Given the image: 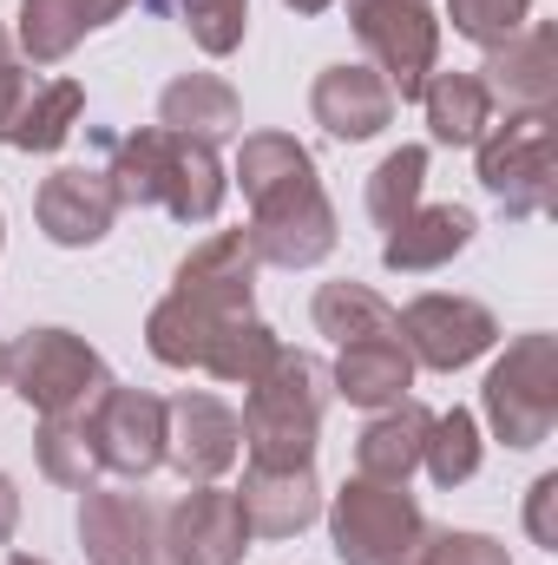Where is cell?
Masks as SVG:
<instances>
[{
  "instance_id": "6da1fadb",
  "label": "cell",
  "mask_w": 558,
  "mask_h": 565,
  "mask_svg": "<svg viewBox=\"0 0 558 565\" xmlns=\"http://www.w3.org/2000/svg\"><path fill=\"white\" fill-rule=\"evenodd\" d=\"M99 158H106L119 204L132 211H171L178 224H211L224 211L230 171L217 145L144 126V132H99Z\"/></svg>"
},
{
  "instance_id": "7a4b0ae2",
  "label": "cell",
  "mask_w": 558,
  "mask_h": 565,
  "mask_svg": "<svg viewBox=\"0 0 558 565\" xmlns=\"http://www.w3.org/2000/svg\"><path fill=\"white\" fill-rule=\"evenodd\" d=\"M335 402L329 369L309 349H277V362L264 369V382H250L244 395V454L264 467H309L315 460V434Z\"/></svg>"
},
{
  "instance_id": "3957f363",
  "label": "cell",
  "mask_w": 558,
  "mask_h": 565,
  "mask_svg": "<svg viewBox=\"0 0 558 565\" xmlns=\"http://www.w3.org/2000/svg\"><path fill=\"white\" fill-rule=\"evenodd\" d=\"M480 415L493 427V440H506L513 454L552 440V427H558V335L533 329V335L506 342V355L480 382Z\"/></svg>"
},
{
  "instance_id": "277c9868",
  "label": "cell",
  "mask_w": 558,
  "mask_h": 565,
  "mask_svg": "<svg viewBox=\"0 0 558 565\" xmlns=\"http://www.w3.org/2000/svg\"><path fill=\"white\" fill-rule=\"evenodd\" d=\"M427 540V513L408 487L355 473L329 500V546L342 565H415Z\"/></svg>"
},
{
  "instance_id": "5b68a950",
  "label": "cell",
  "mask_w": 558,
  "mask_h": 565,
  "mask_svg": "<svg viewBox=\"0 0 558 565\" xmlns=\"http://www.w3.org/2000/svg\"><path fill=\"white\" fill-rule=\"evenodd\" d=\"M480 151V184L506 217H546L558 198V139L552 113H506L500 126H486Z\"/></svg>"
},
{
  "instance_id": "8992f818",
  "label": "cell",
  "mask_w": 558,
  "mask_h": 565,
  "mask_svg": "<svg viewBox=\"0 0 558 565\" xmlns=\"http://www.w3.org/2000/svg\"><path fill=\"white\" fill-rule=\"evenodd\" d=\"M106 355L73 335V329H26L13 349H7V388L33 408V415H66V408H86L99 388H106Z\"/></svg>"
},
{
  "instance_id": "52a82bcc",
  "label": "cell",
  "mask_w": 558,
  "mask_h": 565,
  "mask_svg": "<svg viewBox=\"0 0 558 565\" xmlns=\"http://www.w3.org/2000/svg\"><path fill=\"white\" fill-rule=\"evenodd\" d=\"M348 26L368 66L388 79L395 106L420 99L427 73H440V20L427 0H348Z\"/></svg>"
},
{
  "instance_id": "ba28073f",
  "label": "cell",
  "mask_w": 558,
  "mask_h": 565,
  "mask_svg": "<svg viewBox=\"0 0 558 565\" xmlns=\"http://www.w3.org/2000/svg\"><path fill=\"white\" fill-rule=\"evenodd\" d=\"M86 427H93V460L99 473L112 480H151L164 467V402L144 395V388H126V382H106L86 408Z\"/></svg>"
},
{
  "instance_id": "9c48e42d",
  "label": "cell",
  "mask_w": 558,
  "mask_h": 565,
  "mask_svg": "<svg viewBox=\"0 0 558 565\" xmlns=\"http://www.w3.org/2000/svg\"><path fill=\"white\" fill-rule=\"evenodd\" d=\"M395 316H401V342H408L415 369H433V375H453V369L480 362V355L500 342L493 309H486V302H473V296L427 289V296H415V302H408V309H395Z\"/></svg>"
},
{
  "instance_id": "30bf717a",
  "label": "cell",
  "mask_w": 558,
  "mask_h": 565,
  "mask_svg": "<svg viewBox=\"0 0 558 565\" xmlns=\"http://www.w3.org/2000/svg\"><path fill=\"white\" fill-rule=\"evenodd\" d=\"M244 454V422L230 402L204 395V388H184L164 402V467L184 473V487H211L237 467Z\"/></svg>"
},
{
  "instance_id": "8fae6325",
  "label": "cell",
  "mask_w": 558,
  "mask_h": 565,
  "mask_svg": "<svg viewBox=\"0 0 558 565\" xmlns=\"http://www.w3.org/2000/svg\"><path fill=\"white\" fill-rule=\"evenodd\" d=\"M158 553H164V565H244L250 526H244L237 493H224L217 480H211V487H191V493L164 513Z\"/></svg>"
},
{
  "instance_id": "7c38bea8",
  "label": "cell",
  "mask_w": 558,
  "mask_h": 565,
  "mask_svg": "<svg viewBox=\"0 0 558 565\" xmlns=\"http://www.w3.org/2000/svg\"><path fill=\"white\" fill-rule=\"evenodd\" d=\"M158 526H164V513L144 493L99 487V480L79 487V546H86V565H164Z\"/></svg>"
},
{
  "instance_id": "4fadbf2b",
  "label": "cell",
  "mask_w": 558,
  "mask_h": 565,
  "mask_svg": "<svg viewBox=\"0 0 558 565\" xmlns=\"http://www.w3.org/2000/svg\"><path fill=\"white\" fill-rule=\"evenodd\" d=\"M119 191L106 178V164H60L53 178H40V198H33V217L46 231V244L60 250H93L112 224H119Z\"/></svg>"
},
{
  "instance_id": "5bb4252c",
  "label": "cell",
  "mask_w": 558,
  "mask_h": 565,
  "mask_svg": "<svg viewBox=\"0 0 558 565\" xmlns=\"http://www.w3.org/2000/svg\"><path fill=\"white\" fill-rule=\"evenodd\" d=\"M480 86H486L493 106H506V113H552V99H558V26L552 20H526L513 40L486 46Z\"/></svg>"
},
{
  "instance_id": "9a60e30c",
  "label": "cell",
  "mask_w": 558,
  "mask_h": 565,
  "mask_svg": "<svg viewBox=\"0 0 558 565\" xmlns=\"http://www.w3.org/2000/svg\"><path fill=\"white\" fill-rule=\"evenodd\" d=\"M250 250H257V264H277V270H315L329 250H335V204H329V191L315 184V191H302V198H289V204H270V211H250Z\"/></svg>"
},
{
  "instance_id": "2e32d148",
  "label": "cell",
  "mask_w": 558,
  "mask_h": 565,
  "mask_svg": "<svg viewBox=\"0 0 558 565\" xmlns=\"http://www.w3.org/2000/svg\"><path fill=\"white\" fill-rule=\"evenodd\" d=\"M309 113L329 139L342 145H362V139H382L395 126V93L375 66H322L315 86H309Z\"/></svg>"
},
{
  "instance_id": "e0dca14e",
  "label": "cell",
  "mask_w": 558,
  "mask_h": 565,
  "mask_svg": "<svg viewBox=\"0 0 558 565\" xmlns=\"http://www.w3.org/2000/svg\"><path fill=\"white\" fill-rule=\"evenodd\" d=\"M257 270H264V264H257L250 237H244V231H217V237H204V244L178 264L171 296H184V302H197V309H217V316H250Z\"/></svg>"
},
{
  "instance_id": "ac0fdd59",
  "label": "cell",
  "mask_w": 558,
  "mask_h": 565,
  "mask_svg": "<svg viewBox=\"0 0 558 565\" xmlns=\"http://www.w3.org/2000/svg\"><path fill=\"white\" fill-rule=\"evenodd\" d=\"M237 507H244L250 540H296L302 526L322 520V480H315V467H264V460H250L244 487H237Z\"/></svg>"
},
{
  "instance_id": "d6986e66",
  "label": "cell",
  "mask_w": 558,
  "mask_h": 565,
  "mask_svg": "<svg viewBox=\"0 0 558 565\" xmlns=\"http://www.w3.org/2000/svg\"><path fill=\"white\" fill-rule=\"evenodd\" d=\"M329 382H335V395H342L348 408H368V415H382V408L408 402V388H415V355H408V342H401V335L342 342V355H335Z\"/></svg>"
},
{
  "instance_id": "ffe728a7",
  "label": "cell",
  "mask_w": 558,
  "mask_h": 565,
  "mask_svg": "<svg viewBox=\"0 0 558 565\" xmlns=\"http://www.w3.org/2000/svg\"><path fill=\"white\" fill-rule=\"evenodd\" d=\"M473 211L466 204H415L388 237H382V264L401 270V277H427V270H447L466 244H473Z\"/></svg>"
},
{
  "instance_id": "44dd1931",
  "label": "cell",
  "mask_w": 558,
  "mask_h": 565,
  "mask_svg": "<svg viewBox=\"0 0 558 565\" xmlns=\"http://www.w3.org/2000/svg\"><path fill=\"white\" fill-rule=\"evenodd\" d=\"M126 7H139V0H20V53H26V66H60L86 33H99V26H112Z\"/></svg>"
},
{
  "instance_id": "7402d4cb",
  "label": "cell",
  "mask_w": 558,
  "mask_h": 565,
  "mask_svg": "<svg viewBox=\"0 0 558 565\" xmlns=\"http://www.w3.org/2000/svg\"><path fill=\"white\" fill-rule=\"evenodd\" d=\"M230 178L244 184L250 211L289 204V198H302V191H315V184H322V178H315V158H309V145H296L289 132H250V139L237 145V164H230Z\"/></svg>"
},
{
  "instance_id": "603a6c76",
  "label": "cell",
  "mask_w": 558,
  "mask_h": 565,
  "mask_svg": "<svg viewBox=\"0 0 558 565\" xmlns=\"http://www.w3.org/2000/svg\"><path fill=\"white\" fill-rule=\"evenodd\" d=\"M158 126L164 132H184V139H230L244 126V99L224 73H178L164 93H158Z\"/></svg>"
},
{
  "instance_id": "cb8c5ba5",
  "label": "cell",
  "mask_w": 558,
  "mask_h": 565,
  "mask_svg": "<svg viewBox=\"0 0 558 565\" xmlns=\"http://www.w3.org/2000/svg\"><path fill=\"white\" fill-rule=\"evenodd\" d=\"M427 427H433V408H420L415 395L368 415V427L355 434V473L408 487V473L420 467V447H427Z\"/></svg>"
},
{
  "instance_id": "d4e9b609",
  "label": "cell",
  "mask_w": 558,
  "mask_h": 565,
  "mask_svg": "<svg viewBox=\"0 0 558 565\" xmlns=\"http://www.w3.org/2000/svg\"><path fill=\"white\" fill-rule=\"evenodd\" d=\"M420 113L433 145H480L493 126V93L480 86V73H427Z\"/></svg>"
},
{
  "instance_id": "484cf974",
  "label": "cell",
  "mask_w": 558,
  "mask_h": 565,
  "mask_svg": "<svg viewBox=\"0 0 558 565\" xmlns=\"http://www.w3.org/2000/svg\"><path fill=\"white\" fill-rule=\"evenodd\" d=\"M309 316H315V329L342 349V342H368V335H401V316H395V302L382 296V289H368V282H322L315 289V302H309Z\"/></svg>"
},
{
  "instance_id": "4316f807",
  "label": "cell",
  "mask_w": 558,
  "mask_h": 565,
  "mask_svg": "<svg viewBox=\"0 0 558 565\" xmlns=\"http://www.w3.org/2000/svg\"><path fill=\"white\" fill-rule=\"evenodd\" d=\"M282 335L250 309V316H230L224 329H217V342L204 349V375L211 382H224V388H250V382H264V369L277 362Z\"/></svg>"
},
{
  "instance_id": "83f0119b",
  "label": "cell",
  "mask_w": 558,
  "mask_h": 565,
  "mask_svg": "<svg viewBox=\"0 0 558 565\" xmlns=\"http://www.w3.org/2000/svg\"><path fill=\"white\" fill-rule=\"evenodd\" d=\"M79 113H86V86L79 79H46V86H33V99L20 106L13 132L0 145H13V151H60L79 132Z\"/></svg>"
},
{
  "instance_id": "f1b7e54d",
  "label": "cell",
  "mask_w": 558,
  "mask_h": 565,
  "mask_svg": "<svg viewBox=\"0 0 558 565\" xmlns=\"http://www.w3.org/2000/svg\"><path fill=\"white\" fill-rule=\"evenodd\" d=\"M93 408V402H86ZM86 408H66V415H40V434H33V454H40V473L53 487H93L99 480V460H93V427H86Z\"/></svg>"
},
{
  "instance_id": "f546056e",
  "label": "cell",
  "mask_w": 558,
  "mask_h": 565,
  "mask_svg": "<svg viewBox=\"0 0 558 565\" xmlns=\"http://www.w3.org/2000/svg\"><path fill=\"white\" fill-rule=\"evenodd\" d=\"M480 422L466 415V408H447V415H433V427H427V447H420V467H427V480L433 487H466L473 473H480Z\"/></svg>"
},
{
  "instance_id": "4dcf8cb0",
  "label": "cell",
  "mask_w": 558,
  "mask_h": 565,
  "mask_svg": "<svg viewBox=\"0 0 558 565\" xmlns=\"http://www.w3.org/2000/svg\"><path fill=\"white\" fill-rule=\"evenodd\" d=\"M420 191H427V145H401V151H388V158L368 171L362 204H368V217H375L382 231H395V224L420 204Z\"/></svg>"
},
{
  "instance_id": "1f68e13d",
  "label": "cell",
  "mask_w": 558,
  "mask_h": 565,
  "mask_svg": "<svg viewBox=\"0 0 558 565\" xmlns=\"http://www.w3.org/2000/svg\"><path fill=\"white\" fill-rule=\"evenodd\" d=\"M447 20H453L460 40H473V46L486 53V46L513 40V33L533 20V0H447Z\"/></svg>"
},
{
  "instance_id": "d6a6232c",
  "label": "cell",
  "mask_w": 558,
  "mask_h": 565,
  "mask_svg": "<svg viewBox=\"0 0 558 565\" xmlns=\"http://www.w3.org/2000/svg\"><path fill=\"white\" fill-rule=\"evenodd\" d=\"M415 565H513L493 533H460V526H427Z\"/></svg>"
},
{
  "instance_id": "836d02e7",
  "label": "cell",
  "mask_w": 558,
  "mask_h": 565,
  "mask_svg": "<svg viewBox=\"0 0 558 565\" xmlns=\"http://www.w3.org/2000/svg\"><path fill=\"white\" fill-rule=\"evenodd\" d=\"M33 66H26V53H20V40L0 26V139L13 132V119H20V106L33 99Z\"/></svg>"
},
{
  "instance_id": "e575fe53",
  "label": "cell",
  "mask_w": 558,
  "mask_h": 565,
  "mask_svg": "<svg viewBox=\"0 0 558 565\" xmlns=\"http://www.w3.org/2000/svg\"><path fill=\"white\" fill-rule=\"evenodd\" d=\"M526 533H533V546L558 553V473L533 480V493H526Z\"/></svg>"
},
{
  "instance_id": "d590c367",
  "label": "cell",
  "mask_w": 558,
  "mask_h": 565,
  "mask_svg": "<svg viewBox=\"0 0 558 565\" xmlns=\"http://www.w3.org/2000/svg\"><path fill=\"white\" fill-rule=\"evenodd\" d=\"M20 533V493H13V480L0 473V546Z\"/></svg>"
},
{
  "instance_id": "8d00e7d4",
  "label": "cell",
  "mask_w": 558,
  "mask_h": 565,
  "mask_svg": "<svg viewBox=\"0 0 558 565\" xmlns=\"http://www.w3.org/2000/svg\"><path fill=\"white\" fill-rule=\"evenodd\" d=\"M282 7H289V13H329L335 0H282Z\"/></svg>"
},
{
  "instance_id": "74e56055",
  "label": "cell",
  "mask_w": 558,
  "mask_h": 565,
  "mask_svg": "<svg viewBox=\"0 0 558 565\" xmlns=\"http://www.w3.org/2000/svg\"><path fill=\"white\" fill-rule=\"evenodd\" d=\"M144 7H151V13H178V0H144Z\"/></svg>"
},
{
  "instance_id": "f35d334b",
  "label": "cell",
  "mask_w": 558,
  "mask_h": 565,
  "mask_svg": "<svg viewBox=\"0 0 558 565\" xmlns=\"http://www.w3.org/2000/svg\"><path fill=\"white\" fill-rule=\"evenodd\" d=\"M7 565H46V559H33V553H13V559H7Z\"/></svg>"
},
{
  "instance_id": "ab89813d",
  "label": "cell",
  "mask_w": 558,
  "mask_h": 565,
  "mask_svg": "<svg viewBox=\"0 0 558 565\" xmlns=\"http://www.w3.org/2000/svg\"><path fill=\"white\" fill-rule=\"evenodd\" d=\"M0 388H7V342H0Z\"/></svg>"
},
{
  "instance_id": "60d3db41",
  "label": "cell",
  "mask_w": 558,
  "mask_h": 565,
  "mask_svg": "<svg viewBox=\"0 0 558 565\" xmlns=\"http://www.w3.org/2000/svg\"><path fill=\"white\" fill-rule=\"evenodd\" d=\"M0 244H7V217H0Z\"/></svg>"
}]
</instances>
